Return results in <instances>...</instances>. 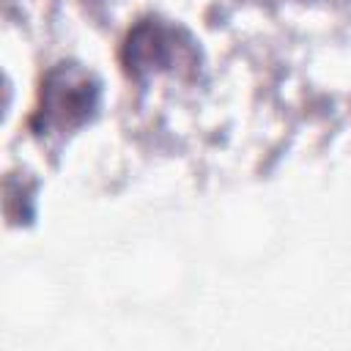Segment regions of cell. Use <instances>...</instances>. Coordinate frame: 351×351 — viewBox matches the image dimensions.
Wrapping results in <instances>:
<instances>
[{
	"mask_svg": "<svg viewBox=\"0 0 351 351\" xmlns=\"http://www.w3.org/2000/svg\"><path fill=\"white\" fill-rule=\"evenodd\" d=\"M197 47L192 36L159 16L137 19L121 47V63L129 77L145 80L162 71L192 74L197 69Z\"/></svg>",
	"mask_w": 351,
	"mask_h": 351,
	"instance_id": "7a4b0ae2",
	"label": "cell"
},
{
	"mask_svg": "<svg viewBox=\"0 0 351 351\" xmlns=\"http://www.w3.org/2000/svg\"><path fill=\"white\" fill-rule=\"evenodd\" d=\"M99 107V80L80 63L52 66L38 88L30 126L38 137L69 134L88 123Z\"/></svg>",
	"mask_w": 351,
	"mask_h": 351,
	"instance_id": "6da1fadb",
	"label": "cell"
}]
</instances>
